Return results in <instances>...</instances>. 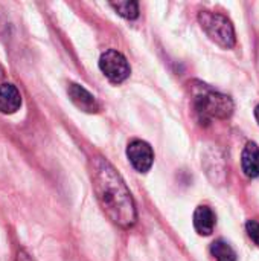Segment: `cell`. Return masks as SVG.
<instances>
[{"label": "cell", "mask_w": 259, "mask_h": 261, "mask_svg": "<svg viewBox=\"0 0 259 261\" xmlns=\"http://www.w3.org/2000/svg\"><path fill=\"white\" fill-rule=\"evenodd\" d=\"M241 167L247 177L255 179L259 176V147L255 142H249L241 156Z\"/></svg>", "instance_id": "cell-9"}, {"label": "cell", "mask_w": 259, "mask_h": 261, "mask_svg": "<svg viewBox=\"0 0 259 261\" xmlns=\"http://www.w3.org/2000/svg\"><path fill=\"white\" fill-rule=\"evenodd\" d=\"M246 231H247L250 240L256 246H259V222H256V220H249L246 223Z\"/></svg>", "instance_id": "cell-12"}, {"label": "cell", "mask_w": 259, "mask_h": 261, "mask_svg": "<svg viewBox=\"0 0 259 261\" xmlns=\"http://www.w3.org/2000/svg\"><path fill=\"white\" fill-rule=\"evenodd\" d=\"M99 69L101 72L114 84L124 83L130 73H131V67L127 61V58L118 52V50H105L101 58H99Z\"/></svg>", "instance_id": "cell-4"}, {"label": "cell", "mask_w": 259, "mask_h": 261, "mask_svg": "<svg viewBox=\"0 0 259 261\" xmlns=\"http://www.w3.org/2000/svg\"><path fill=\"white\" fill-rule=\"evenodd\" d=\"M198 21L208 37L223 49H232L237 44L235 28L226 15L212 11H200Z\"/></svg>", "instance_id": "cell-3"}, {"label": "cell", "mask_w": 259, "mask_h": 261, "mask_svg": "<svg viewBox=\"0 0 259 261\" xmlns=\"http://www.w3.org/2000/svg\"><path fill=\"white\" fill-rule=\"evenodd\" d=\"M255 118H256V121H258L259 124V104L255 107Z\"/></svg>", "instance_id": "cell-14"}, {"label": "cell", "mask_w": 259, "mask_h": 261, "mask_svg": "<svg viewBox=\"0 0 259 261\" xmlns=\"http://www.w3.org/2000/svg\"><path fill=\"white\" fill-rule=\"evenodd\" d=\"M111 8L127 20H136L139 17V3L137 2H111Z\"/></svg>", "instance_id": "cell-11"}, {"label": "cell", "mask_w": 259, "mask_h": 261, "mask_svg": "<svg viewBox=\"0 0 259 261\" xmlns=\"http://www.w3.org/2000/svg\"><path fill=\"white\" fill-rule=\"evenodd\" d=\"M191 89H192L195 110L203 121H209L212 118L227 119L232 116L234 101L227 95L220 93L200 81H194Z\"/></svg>", "instance_id": "cell-2"}, {"label": "cell", "mask_w": 259, "mask_h": 261, "mask_svg": "<svg viewBox=\"0 0 259 261\" xmlns=\"http://www.w3.org/2000/svg\"><path fill=\"white\" fill-rule=\"evenodd\" d=\"M21 107V95L14 84L5 83L0 86V112L12 115Z\"/></svg>", "instance_id": "cell-7"}, {"label": "cell", "mask_w": 259, "mask_h": 261, "mask_svg": "<svg viewBox=\"0 0 259 261\" xmlns=\"http://www.w3.org/2000/svg\"><path fill=\"white\" fill-rule=\"evenodd\" d=\"M15 261H35L26 251H20L18 254H17V260Z\"/></svg>", "instance_id": "cell-13"}, {"label": "cell", "mask_w": 259, "mask_h": 261, "mask_svg": "<svg viewBox=\"0 0 259 261\" xmlns=\"http://www.w3.org/2000/svg\"><path fill=\"white\" fill-rule=\"evenodd\" d=\"M215 213L208 205H200L194 213V228L200 236H211L215 228Z\"/></svg>", "instance_id": "cell-8"}, {"label": "cell", "mask_w": 259, "mask_h": 261, "mask_svg": "<svg viewBox=\"0 0 259 261\" xmlns=\"http://www.w3.org/2000/svg\"><path fill=\"white\" fill-rule=\"evenodd\" d=\"M2 80H3V69L0 67V83H2Z\"/></svg>", "instance_id": "cell-15"}, {"label": "cell", "mask_w": 259, "mask_h": 261, "mask_svg": "<svg viewBox=\"0 0 259 261\" xmlns=\"http://www.w3.org/2000/svg\"><path fill=\"white\" fill-rule=\"evenodd\" d=\"M67 95L70 98V101L82 112L85 113H96L99 112V104L96 101V98L85 90L82 86L76 84V83H70L67 87Z\"/></svg>", "instance_id": "cell-6"}, {"label": "cell", "mask_w": 259, "mask_h": 261, "mask_svg": "<svg viewBox=\"0 0 259 261\" xmlns=\"http://www.w3.org/2000/svg\"><path fill=\"white\" fill-rule=\"evenodd\" d=\"M211 254L215 258V261H237V254L234 248L224 242V240H217L211 245Z\"/></svg>", "instance_id": "cell-10"}, {"label": "cell", "mask_w": 259, "mask_h": 261, "mask_svg": "<svg viewBox=\"0 0 259 261\" xmlns=\"http://www.w3.org/2000/svg\"><path fill=\"white\" fill-rule=\"evenodd\" d=\"M90 179L104 214L119 228H131L137 219L136 205L114 167L102 156H95L90 161Z\"/></svg>", "instance_id": "cell-1"}, {"label": "cell", "mask_w": 259, "mask_h": 261, "mask_svg": "<svg viewBox=\"0 0 259 261\" xmlns=\"http://www.w3.org/2000/svg\"><path fill=\"white\" fill-rule=\"evenodd\" d=\"M127 158L133 168L139 173H147L151 170L153 162H154V153L150 144L145 141L136 139L131 141L127 147Z\"/></svg>", "instance_id": "cell-5"}]
</instances>
